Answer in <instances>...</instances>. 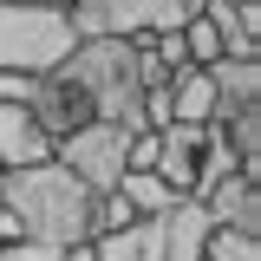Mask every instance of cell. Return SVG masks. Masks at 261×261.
I'll list each match as a JSON object with an SVG mask.
<instances>
[{
	"label": "cell",
	"mask_w": 261,
	"mask_h": 261,
	"mask_svg": "<svg viewBox=\"0 0 261 261\" xmlns=\"http://www.w3.org/2000/svg\"><path fill=\"white\" fill-rule=\"evenodd\" d=\"M92 202L98 196L59 163L0 170V242L79 248V242H92Z\"/></svg>",
	"instance_id": "obj_1"
},
{
	"label": "cell",
	"mask_w": 261,
	"mask_h": 261,
	"mask_svg": "<svg viewBox=\"0 0 261 261\" xmlns=\"http://www.w3.org/2000/svg\"><path fill=\"white\" fill-rule=\"evenodd\" d=\"M59 72L85 92L98 124L144 130V118H137V111H144V85H137V53H130V39H79Z\"/></svg>",
	"instance_id": "obj_2"
},
{
	"label": "cell",
	"mask_w": 261,
	"mask_h": 261,
	"mask_svg": "<svg viewBox=\"0 0 261 261\" xmlns=\"http://www.w3.org/2000/svg\"><path fill=\"white\" fill-rule=\"evenodd\" d=\"M72 46H79V33H72V20L59 7H13V0H0V72L46 79V72H59L72 59Z\"/></svg>",
	"instance_id": "obj_3"
},
{
	"label": "cell",
	"mask_w": 261,
	"mask_h": 261,
	"mask_svg": "<svg viewBox=\"0 0 261 261\" xmlns=\"http://www.w3.org/2000/svg\"><path fill=\"white\" fill-rule=\"evenodd\" d=\"M202 13V0H72L65 20L79 39H150L176 33Z\"/></svg>",
	"instance_id": "obj_4"
},
{
	"label": "cell",
	"mask_w": 261,
	"mask_h": 261,
	"mask_svg": "<svg viewBox=\"0 0 261 261\" xmlns=\"http://www.w3.org/2000/svg\"><path fill=\"white\" fill-rule=\"evenodd\" d=\"M124 144H130L124 124H85V130H72V137L53 144V163L72 170L92 196H111L118 176H124Z\"/></svg>",
	"instance_id": "obj_5"
},
{
	"label": "cell",
	"mask_w": 261,
	"mask_h": 261,
	"mask_svg": "<svg viewBox=\"0 0 261 261\" xmlns=\"http://www.w3.org/2000/svg\"><path fill=\"white\" fill-rule=\"evenodd\" d=\"M27 111H33V124L46 130L53 144H59V137H72V130H85V124H98V118H92V105H85V92H79L65 72H46V79H33Z\"/></svg>",
	"instance_id": "obj_6"
},
{
	"label": "cell",
	"mask_w": 261,
	"mask_h": 261,
	"mask_svg": "<svg viewBox=\"0 0 261 261\" xmlns=\"http://www.w3.org/2000/svg\"><path fill=\"white\" fill-rule=\"evenodd\" d=\"M202 130L209 124H170V130H157V163H150V176H163L170 196H190V202H196V170H202Z\"/></svg>",
	"instance_id": "obj_7"
},
{
	"label": "cell",
	"mask_w": 261,
	"mask_h": 261,
	"mask_svg": "<svg viewBox=\"0 0 261 261\" xmlns=\"http://www.w3.org/2000/svg\"><path fill=\"white\" fill-rule=\"evenodd\" d=\"M209 222L216 228H235V235H261V176L255 170H242V176H228L222 190H209Z\"/></svg>",
	"instance_id": "obj_8"
},
{
	"label": "cell",
	"mask_w": 261,
	"mask_h": 261,
	"mask_svg": "<svg viewBox=\"0 0 261 261\" xmlns=\"http://www.w3.org/2000/svg\"><path fill=\"white\" fill-rule=\"evenodd\" d=\"M53 163V137L33 124L27 105H0V170H33Z\"/></svg>",
	"instance_id": "obj_9"
},
{
	"label": "cell",
	"mask_w": 261,
	"mask_h": 261,
	"mask_svg": "<svg viewBox=\"0 0 261 261\" xmlns=\"http://www.w3.org/2000/svg\"><path fill=\"white\" fill-rule=\"evenodd\" d=\"M209 209H202V202H190V196H183V202H170V209H163L157 216V235H163V261H202V242H209Z\"/></svg>",
	"instance_id": "obj_10"
},
{
	"label": "cell",
	"mask_w": 261,
	"mask_h": 261,
	"mask_svg": "<svg viewBox=\"0 0 261 261\" xmlns=\"http://www.w3.org/2000/svg\"><path fill=\"white\" fill-rule=\"evenodd\" d=\"M222 118V105H216V85H209V72H176L170 79V124H216Z\"/></svg>",
	"instance_id": "obj_11"
},
{
	"label": "cell",
	"mask_w": 261,
	"mask_h": 261,
	"mask_svg": "<svg viewBox=\"0 0 261 261\" xmlns=\"http://www.w3.org/2000/svg\"><path fill=\"white\" fill-rule=\"evenodd\" d=\"M209 85H216V105L222 111L261 105V59H216L209 65Z\"/></svg>",
	"instance_id": "obj_12"
},
{
	"label": "cell",
	"mask_w": 261,
	"mask_h": 261,
	"mask_svg": "<svg viewBox=\"0 0 261 261\" xmlns=\"http://www.w3.org/2000/svg\"><path fill=\"white\" fill-rule=\"evenodd\" d=\"M118 196L130 202V216H163L170 202H183V196H170V183L150 176V170H124V176H118Z\"/></svg>",
	"instance_id": "obj_13"
},
{
	"label": "cell",
	"mask_w": 261,
	"mask_h": 261,
	"mask_svg": "<svg viewBox=\"0 0 261 261\" xmlns=\"http://www.w3.org/2000/svg\"><path fill=\"white\" fill-rule=\"evenodd\" d=\"M202 261H261V235H235V228H209Z\"/></svg>",
	"instance_id": "obj_14"
},
{
	"label": "cell",
	"mask_w": 261,
	"mask_h": 261,
	"mask_svg": "<svg viewBox=\"0 0 261 261\" xmlns=\"http://www.w3.org/2000/svg\"><path fill=\"white\" fill-rule=\"evenodd\" d=\"M65 248H46V242H0V261H59Z\"/></svg>",
	"instance_id": "obj_15"
},
{
	"label": "cell",
	"mask_w": 261,
	"mask_h": 261,
	"mask_svg": "<svg viewBox=\"0 0 261 261\" xmlns=\"http://www.w3.org/2000/svg\"><path fill=\"white\" fill-rule=\"evenodd\" d=\"M59 261H92V242H79V248H65Z\"/></svg>",
	"instance_id": "obj_16"
},
{
	"label": "cell",
	"mask_w": 261,
	"mask_h": 261,
	"mask_svg": "<svg viewBox=\"0 0 261 261\" xmlns=\"http://www.w3.org/2000/svg\"><path fill=\"white\" fill-rule=\"evenodd\" d=\"M13 7H59V13H65L72 0H13Z\"/></svg>",
	"instance_id": "obj_17"
}]
</instances>
